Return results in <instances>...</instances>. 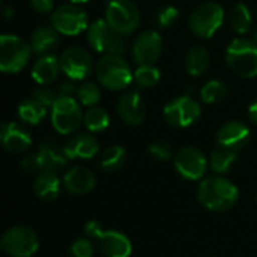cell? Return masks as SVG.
<instances>
[{
	"label": "cell",
	"mask_w": 257,
	"mask_h": 257,
	"mask_svg": "<svg viewBox=\"0 0 257 257\" xmlns=\"http://www.w3.org/2000/svg\"><path fill=\"white\" fill-rule=\"evenodd\" d=\"M236 151L218 145L211 155V167L217 173H227L236 161Z\"/></svg>",
	"instance_id": "cell-29"
},
{
	"label": "cell",
	"mask_w": 257,
	"mask_h": 257,
	"mask_svg": "<svg viewBox=\"0 0 257 257\" xmlns=\"http://www.w3.org/2000/svg\"><path fill=\"white\" fill-rule=\"evenodd\" d=\"M163 53V38L157 30L140 33L133 44V57L137 66L155 65Z\"/></svg>",
	"instance_id": "cell-13"
},
{
	"label": "cell",
	"mask_w": 257,
	"mask_h": 257,
	"mask_svg": "<svg viewBox=\"0 0 257 257\" xmlns=\"http://www.w3.org/2000/svg\"><path fill=\"white\" fill-rule=\"evenodd\" d=\"M63 185L72 194H86L95 188L96 178L92 170L78 166L66 172L63 176Z\"/></svg>",
	"instance_id": "cell-20"
},
{
	"label": "cell",
	"mask_w": 257,
	"mask_h": 257,
	"mask_svg": "<svg viewBox=\"0 0 257 257\" xmlns=\"http://www.w3.org/2000/svg\"><path fill=\"white\" fill-rule=\"evenodd\" d=\"M117 113L128 125H140L146 116V104L139 90L125 92L117 101Z\"/></svg>",
	"instance_id": "cell-15"
},
{
	"label": "cell",
	"mask_w": 257,
	"mask_h": 257,
	"mask_svg": "<svg viewBox=\"0 0 257 257\" xmlns=\"http://www.w3.org/2000/svg\"><path fill=\"white\" fill-rule=\"evenodd\" d=\"M227 66L242 78L257 75V44L253 39L235 38L226 50Z\"/></svg>",
	"instance_id": "cell-3"
},
{
	"label": "cell",
	"mask_w": 257,
	"mask_h": 257,
	"mask_svg": "<svg viewBox=\"0 0 257 257\" xmlns=\"http://www.w3.org/2000/svg\"><path fill=\"white\" fill-rule=\"evenodd\" d=\"M105 20L120 35L126 36L136 32L140 24V12L131 0H114L107 3Z\"/></svg>",
	"instance_id": "cell-9"
},
{
	"label": "cell",
	"mask_w": 257,
	"mask_h": 257,
	"mask_svg": "<svg viewBox=\"0 0 257 257\" xmlns=\"http://www.w3.org/2000/svg\"><path fill=\"white\" fill-rule=\"evenodd\" d=\"M29 3L38 14H48L54 8V0H29Z\"/></svg>",
	"instance_id": "cell-38"
},
{
	"label": "cell",
	"mask_w": 257,
	"mask_h": 257,
	"mask_svg": "<svg viewBox=\"0 0 257 257\" xmlns=\"http://www.w3.org/2000/svg\"><path fill=\"white\" fill-rule=\"evenodd\" d=\"M77 89L78 87H75L74 80H69V81H63L57 87V92H59V96H72V93H77Z\"/></svg>",
	"instance_id": "cell-39"
},
{
	"label": "cell",
	"mask_w": 257,
	"mask_h": 257,
	"mask_svg": "<svg viewBox=\"0 0 257 257\" xmlns=\"http://www.w3.org/2000/svg\"><path fill=\"white\" fill-rule=\"evenodd\" d=\"M51 26L65 36H77L89 27V17L77 3H65L51 12Z\"/></svg>",
	"instance_id": "cell-7"
},
{
	"label": "cell",
	"mask_w": 257,
	"mask_h": 257,
	"mask_svg": "<svg viewBox=\"0 0 257 257\" xmlns=\"http://www.w3.org/2000/svg\"><path fill=\"white\" fill-rule=\"evenodd\" d=\"M36 160H38L39 170L56 172L66 164L68 158L65 157L63 149H60L54 142L45 140L39 145V149L36 152Z\"/></svg>",
	"instance_id": "cell-21"
},
{
	"label": "cell",
	"mask_w": 257,
	"mask_h": 257,
	"mask_svg": "<svg viewBox=\"0 0 257 257\" xmlns=\"http://www.w3.org/2000/svg\"><path fill=\"white\" fill-rule=\"evenodd\" d=\"M47 114V107L35 98L26 99L18 105V117L29 125H38Z\"/></svg>",
	"instance_id": "cell-27"
},
{
	"label": "cell",
	"mask_w": 257,
	"mask_h": 257,
	"mask_svg": "<svg viewBox=\"0 0 257 257\" xmlns=\"http://www.w3.org/2000/svg\"><path fill=\"white\" fill-rule=\"evenodd\" d=\"M161 80V72L155 65H146V66H137L134 71V81L139 87L151 89L157 86Z\"/></svg>",
	"instance_id": "cell-32"
},
{
	"label": "cell",
	"mask_w": 257,
	"mask_h": 257,
	"mask_svg": "<svg viewBox=\"0 0 257 257\" xmlns=\"http://www.w3.org/2000/svg\"><path fill=\"white\" fill-rule=\"evenodd\" d=\"M206 166L208 163L203 152L193 146L182 148L175 157V167L178 173L190 181H197L203 178Z\"/></svg>",
	"instance_id": "cell-14"
},
{
	"label": "cell",
	"mask_w": 257,
	"mask_h": 257,
	"mask_svg": "<svg viewBox=\"0 0 257 257\" xmlns=\"http://www.w3.org/2000/svg\"><path fill=\"white\" fill-rule=\"evenodd\" d=\"M96 78L105 89L117 92L131 84L134 80V72L122 56L104 54L96 63Z\"/></svg>",
	"instance_id": "cell-2"
},
{
	"label": "cell",
	"mask_w": 257,
	"mask_h": 257,
	"mask_svg": "<svg viewBox=\"0 0 257 257\" xmlns=\"http://www.w3.org/2000/svg\"><path fill=\"white\" fill-rule=\"evenodd\" d=\"M98 247L107 257H130L133 251L131 241L120 232L104 230L98 238Z\"/></svg>",
	"instance_id": "cell-17"
},
{
	"label": "cell",
	"mask_w": 257,
	"mask_h": 257,
	"mask_svg": "<svg viewBox=\"0 0 257 257\" xmlns=\"http://www.w3.org/2000/svg\"><path fill=\"white\" fill-rule=\"evenodd\" d=\"M148 151L154 158H157L160 161H167L172 158V148L167 142H163V140L151 143Z\"/></svg>",
	"instance_id": "cell-36"
},
{
	"label": "cell",
	"mask_w": 257,
	"mask_h": 257,
	"mask_svg": "<svg viewBox=\"0 0 257 257\" xmlns=\"http://www.w3.org/2000/svg\"><path fill=\"white\" fill-rule=\"evenodd\" d=\"M81 104L72 96H59L51 105V123L60 134H71L84 120Z\"/></svg>",
	"instance_id": "cell-8"
},
{
	"label": "cell",
	"mask_w": 257,
	"mask_h": 257,
	"mask_svg": "<svg viewBox=\"0 0 257 257\" xmlns=\"http://www.w3.org/2000/svg\"><path fill=\"white\" fill-rule=\"evenodd\" d=\"M126 161V152L122 146L119 145H113L110 148H107L101 157V161H99V167L104 170V172H116L119 169H122V166L125 164Z\"/></svg>",
	"instance_id": "cell-28"
},
{
	"label": "cell",
	"mask_w": 257,
	"mask_h": 257,
	"mask_svg": "<svg viewBox=\"0 0 257 257\" xmlns=\"http://www.w3.org/2000/svg\"><path fill=\"white\" fill-rule=\"evenodd\" d=\"M251 12L247 5L236 3L229 12V26L238 35H247L251 30Z\"/></svg>",
	"instance_id": "cell-26"
},
{
	"label": "cell",
	"mask_w": 257,
	"mask_h": 257,
	"mask_svg": "<svg viewBox=\"0 0 257 257\" xmlns=\"http://www.w3.org/2000/svg\"><path fill=\"white\" fill-rule=\"evenodd\" d=\"M224 20L226 12L220 3L205 2L193 11L190 17V29L197 38L209 39L223 26Z\"/></svg>",
	"instance_id": "cell-6"
},
{
	"label": "cell",
	"mask_w": 257,
	"mask_h": 257,
	"mask_svg": "<svg viewBox=\"0 0 257 257\" xmlns=\"http://www.w3.org/2000/svg\"><path fill=\"white\" fill-rule=\"evenodd\" d=\"M77 99L84 107H95L99 102V99H101V90H99V87L95 83L86 81V83L78 86V89H77Z\"/></svg>",
	"instance_id": "cell-33"
},
{
	"label": "cell",
	"mask_w": 257,
	"mask_h": 257,
	"mask_svg": "<svg viewBox=\"0 0 257 257\" xmlns=\"http://www.w3.org/2000/svg\"><path fill=\"white\" fill-rule=\"evenodd\" d=\"M69 2H71V3H77V5H78V3H86V2H89V0H69Z\"/></svg>",
	"instance_id": "cell-44"
},
{
	"label": "cell",
	"mask_w": 257,
	"mask_h": 257,
	"mask_svg": "<svg viewBox=\"0 0 257 257\" xmlns=\"http://www.w3.org/2000/svg\"><path fill=\"white\" fill-rule=\"evenodd\" d=\"M71 256L72 257H92L93 254V245L87 239H77L71 245Z\"/></svg>",
	"instance_id": "cell-37"
},
{
	"label": "cell",
	"mask_w": 257,
	"mask_h": 257,
	"mask_svg": "<svg viewBox=\"0 0 257 257\" xmlns=\"http://www.w3.org/2000/svg\"><path fill=\"white\" fill-rule=\"evenodd\" d=\"M36 233L26 226H15L6 230L2 238V248L12 257H30L38 251Z\"/></svg>",
	"instance_id": "cell-11"
},
{
	"label": "cell",
	"mask_w": 257,
	"mask_h": 257,
	"mask_svg": "<svg viewBox=\"0 0 257 257\" xmlns=\"http://www.w3.org/2000/svg\"><path fill=\"white\" fill-rule=\"evenodd\" d=\"M178 17H179V11L176 6L173 5H166V6H161L157 14H155V21L158 24V27L161 29H167L170 26H173L176 21H178Z\"/></svg>",
	"instance_id": "cell-34"
},
{
	"label": "cell",
	"mask_w": 257,
	"mask_h": 257,
	"mask_svg": "<svg viewBox=\"0 0 257 257\" xmlns=\"http://www.w3.org/2000/svg\"><path fill=\"white\" fill-rule=\"evenodd\" d=\"M248 140H250V130L244 122L239 120H230L224 123L217 133L218 145L236 152L242 149L248 143Z\"/></svg>",
	"instance_id": "cell-16"
},
{
	"label": "cell",
	"mask_w": 257,
	"mask_h": 257,
	"mask_svg": "<svg viewBox=\"0 0 257 257\" xmlns=\"http://www.w3.org/2000/svg\"><path fill=\"white\" fill-rule=\"evenodd\" d=\"M6 18H11L12 15H14V9H11V8H5V14H3Z\"/></svg>",
	"instance_id": "cell-43"
},
{
	"label": "cell",
	"mask_w": 257,
	"mask_h": 257,
	"mask_svg": "<svg viewBox=\"0 0 257 257\" xmlns=\"http://www.w3.org/2000/svg\"><path fill=\"white\" fill-rule=\"evenodd\" d=\"M89 45L101 54H119L126 51V41L123 35L116 32L105 18L95 20L87 27Z\"/></svg>",
	"instance_id": "cell-4"
},
{
	"label": "cell",
	"mask_w": 257,
	"mask_h": 257,
	"mask_svg": "<svg viewBox=\"0 0 257 257\" xmlns=\"http://www.w3.org/2000/svg\"><path fill=\"white\" fill-rule=\"evenodd\" d=\"M229 93V87L221 80H209L200 89V99L205 104H217L223 101Z\"/></svg>",
	"instance_id": "cell-30"
},
{
	"label": "cell",
	"mask_w": 257,
	"mask_h": 257,
	"mask_svg": "<svg viewBox=\"0 0 257 257\" xmlns=\"http://www.w3.org/2000/svg\"><path fill=\"white\" fill-rule=\"evenodd\" d=\"M21 169L26 172H33V170H39L38 167V160H36V154H30L27 155L23 161H21Z\"/></svg>",
	"instance_id": "cell-40"
},
{
	"label": "cell",
	"mask_w": 257,
	"mask_h": 257,
	"mask_svg": "<svg viewBox=\"0 0 257 257\" xmlns=\"http://www.w3.org/2000/svg\"><path fill=\"white\" fill-rule=\"evenodd\" d=\"M60 69L62 72L74 81H81L93 69L92 56L81 47H69L62 51L60 57Z\"/></svg>",
	"instance_id": "cell-12"
},
{
	"label": "cell",
	"mask_w": 257,
	"mask_h": 257,
	"mask_svg": "<svg viewBox=\"0 0 257 257\" xmlns=\"http://www.w3.org/2000/svg\"><path fill=\"white\" fill-rule=\"evenodd\" d=\"M32 98H35L45 107H51L56 102V99L59 98V93H56V90H53L48 86H39L32 92Z\"/></svg>",
	"instance_id": "cell-35"
},
{
	"label": "cell",
	"mask_w": 257,
	"mask_h": 257,
	"mask_svg": "<svg viewBox=\"0 0 257 257\" xmlns=\"http://www.w3.org/2000/svg\"><path fill=\"white\" fill-rule=\"evenodd\" d=\"M105 2H107V3H110V2H114V0H105Z\"/></svg>",
	"instance_id": "cell-46"
},
{
	"label": "cell",
	"mask_w": 257,
	"mask_h": 257,
	"mask_svg": "<svg viewBox=\"0 0 257 257\" xmlns=\"http://www.w3.org/2000/svg\"><path fill=\"white\" fill-rule=\"evenodd\" d=\"M164 119L175 128H187L193 125L202 114L200 104L190 95H182L164 105Z\"/></svg>",
	"instance_id": "cell-10"
},
{
	"label": "cell",
	"mask_w": 257,
	"mask_h": 257,
	"mask_svg": "<svg viewBox=\"0 0 257 257\" xmlns=\"http://www.w3.org/2000/svg\"><path fill=\"white\" fill-rule=\"evenodd\" d=\"M248 116H250L251 122L257 125V101H254V102L248 107Z\"/></svg>",
	"instance_id": "cell-42"
},
{
	"label": "cell",
	"mask_w": 257,
	"mask_h": 257,
	"mask_svg": "<svg viewBox=\"0 0 257 257\" xmlns=\"http://www.w3.org/2000/svg\"><path fill=\"white\" fill-rule=\"evenodd\" d=\"M62 149L68 160H75V158L89 160L96 155L99 146H98L96 139L92 134L83 133V134H77L72 139H69Z\"/></svg>",
	"instance_id": "cell-19"
},
{
	"label": "cell",
	"mask_w": 257,
	"mask_h": 257,
	"mask_svg": "<svg viewBox=\"0 0 257 257\" xmlns=\"http://www.w3.org/2000/svg\"><path fill=\"white\" fill-rule=\"evenodd\" d=\"M84 125L90 133L105 131L110 125V116L101 107H90L84 113Z\"/></svg>",
	"instance_id": "cell-31"
},
{
	"label": "cell",
	"mask_w": 257,
	"mask_h": 257,
	"mask_svg": "<svg viewBox=\"0 0 257 257\" xmlns=\"http://www.w3.org/2000/svg\"><path fill=\"white\" fill-rule=\"evenodd\" d=\"M251 39H253V41L257 44V29L254 30V33H253V38H251Z\"/></svg>",
	"instance_id": "cell-45"
},
{
	"label": "cell",
	"mask_w": 257,
	"mask_h": 257,
	"mask_svg": "<svg viewBox=\"0 0 257 257\" xmlns=\"http://www.w3.org/2000/svg\"><path fill=\"white\" fill-rule=\"evenodd\" d=\"M32 45L17 35H2L0 38V69L5 74L20 72L32 56Z\"/></svg>",
	"instance_id": "cell-5"
},
{
	"label": "cell",
	"mask_w": 257,
	"mask_h": 257,
	"mask_svg": "<svg viewBox=\"0 0 257 257\" xmlns=\"http://www.w3.org/2000/svg\"><path fill=\"white\" fill-rule=\"evenodd\" d=\"M60 44V33L53 26H41L32 32L30 45L39 56L51 54Z\"/></svg>",
	"instance_id": "cell-22"
},
{
	"label": "cell",
	"mask_w": 257,
	"mask_h": 257,
	"mask_svg": "<svg viewBox=\"0 0 257 257\" xmlns=\"http://www.w3.org/2000/svg\"><path fill=\"white\" fill-rule=\"evenodd\" d=\"M60 190V181L54 172L44 170L35 181V193L39 199L51 202L57 197Z\"/></svg>",
	"instance_id": "cell-24"
},
{
	"label": "cell",
	"mask_w": 257,
	"mask_h": 257,
	"mask_svg": "<svg viewBox=\"0 0 257 257\" xmlns=\"http://www.w3.org/2000/svg\"><path fill=\"white\" fill-rule=\"evenodd\" d=\"M0 137H2L3 148L8 152H12V154L24 152L32 145L30 134L24 128H21L18 123H15V122H5L2 125Z\"/></svg>",
	"instance_id": "cell-18"
},
{
	"label": "cell",
	"mask_w": 257,
	"mask_h": 257,
	"mask_svg": "<svg viewBox=\"0 0 257 257\" xmlns=\"http://www.w3.org/2000/svg\"><path fill=\"white\" fill-rule=\"evenodd\" d=\"M84 232L89 235V236H92V238H98L104 230H102V227H101V224L98 223V221H87L86 223V226H84Z\"/></svg>",
	"instance_id": "cell-41"
},
{
	"label": "cell",
	"mask_w": 257,
	"mask_h": 257,
	"mask_svg": "<svg viewBox=\"0 0 257 257\" xmlns=\"http://www.w3.org/2000/svg\"><path fill=\"white\" fill-rule=\"evenodd\" d=\"M60 69V60L57 56L51 54H44L39 56V59L35 62L33 68H32V78L35 80V83L38 84H50L53 83L57 75H59Z\"/></svg>",
	"instance_id": "cell-23"
},
{
	"label": "cell",
	"mask_w": 257,
	"mask_h": 257,
	"mask_svg": "<svg viewBox=\"0 0 257 257\" xmlns=\"http://www.w3.org/2000/svg\"><path fill=\"white\" fill-rule=\"evenodd\" d=\"M238 188L229 179L221 176H211L202 181L197 190L200 203L209 211H226L238 200Z\"/></svg>",
	"instance_id": "cell-1"
},
{
	"label": "cell",
	"mask_w": 257,
	"mask_h": 257,
	"mask_svg": "<svg viewBox=\"0 0 257 257\" xmlns=\"http://www.w3.org/2000/svg\"><path fill=\"white\" fill-rule=\"evenodd\" d=\"M209 66V53L205 47H191L185 56V69L191 77H200Z\"/></svg>",
	"instance_id": "cell-25"
}]
</instances>
